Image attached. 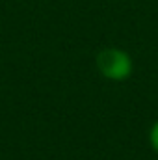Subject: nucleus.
<instances>
[{
  "label": "nucleus",
  "instance_id": "f257e3e1",
  "mask_svg": "<svg viewBox=\"0 0 158 160\" xmlns=\"http://www.w3.org/2000/svg\"><path fill=\"white\" fill-rule=\"evenodd\" d=\"M95 63H97L99 73L112 82H123V80L130 78V75L134 71V62H132L130 54L117 47L102 48L97 54Z\"/></svg>",
  "mask_w": 158,
  "mask_h": 160
},
{
  "label": "nucleus",
  "instance_id": "f03ea898",
  "mask_svg": "<svg viewBox=\"0 0 158 160\" xmlns=\"http://www.w3.org/2000/svg\"><path fill=\"white\" fill-rule=\"evenodd\" d=\"M149 143H151L153 151L158 153V119L153 123V127H151V130H149Z\"/></svg>",
  "mask_w": 158,
  "mask_h": 160
}]
</instances>
